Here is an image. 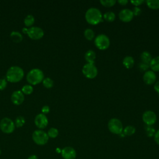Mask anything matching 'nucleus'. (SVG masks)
<instances>
[{
    "label": "nucleus",
    "mask_w": 159,
    "mask_h": 159,
    "mask_svg": "<svg viewBox=\"0 0 159 159\" xmlns=\"http://www.w3.org/2000/svg\"><path fill=\"white\" fill-rule=\"evenodd\" d=\"M85 19L89 24L96 25L102 21V15L99 9L96 7H90L85 13Z\"/></svg>",
    "instance_id": "f257e3e1"
},
{
    "label": "nucleus",
    "mask_w": 159,
    "mask_h": 159,
    "mask_svg": "<svg viewBox=\"0 0 159 159\" xmlns=\"http://www.w3.org/2000/svg\"><path fill=\"white\" fill-rule=\"evenodd\" d=\"M24 75V70L18 66H11L7 71L6 79L11 83H16L20 81Z\"/></svg>",
    "instance_id": "f03ea898"
},
{
    "label": "nucleus",
    "mask_w": 159,
    "mask_h": 159,
    "mask_svg": "<svg viewBox=\"0 0 159 159\" xmlns=\"http://www.w3.org/2000/svg\"><path fill=\"white\" fill-rule=\"evenodd\" d=\"M26 79L31 84H37L44 79L43 72L39 68H33L27 74Z\"/></svg>",
    "instance_id": "7ed1b4c3"
},
{
    "label": "nucleus",
    "mask_w": 159,
    "mask_h": 159,
    "mask_svg": "<svg viewBox=\"0 0 159 159\" xmlns=\"http://www.w3.org/2000/svg\"><path fill=\"white\" fill-rule=\"evenodd\" d=\"M22 32L24 33H26L30 39L34 40L40 39L44 35V32L43 29L39 27L36 26L31 27L28 29L24 27L22 29Z\"/></svg>",
    "instance_id": "20e7f679"
},
{
    "label": "nucleus",
    "mask_w": 159,
    "mask_h": 159,
    "mask_svg": "<svg viewBox=\"0 0 159 159\" xmlns=\"http://www.w3.org/2000/svg\"><path fill=\"white\" fill-rule=\"evenodd\" d=\"M47 133L42 130H36L32 134V139L34 142L39 145L46 144L48 140Z\"/></svg>",
    "instance_id": "39448f33"
},
{
    "label": "nucleus",
    "mask_w": 159,
    "mask_h": 159,
    "mask_svg": "<svg viewBox=\"0 0 159 159\" xmlns=\"http://www.w3.org/2000/svg\"><path fill=\"white\" fill-rule=\"evenodd\" d=\"M107 127L109 131L114 134H120L123 131L122 122L117 118L111 119L108 122Z\"/></svg>",
    "instance_id": "423d86ee"
},
{
    "label": "nucleus",
    "mask_w": 159,
    "mask_h": 159,
    "mask_svg": "<svg viewBox=\"0 0 159 159\" xmlns=\"http://www.w3.org/2000/svg\"><path fill=\"white\" fill-rule=\"evenodd\" d=\"M94 44L98 48L106 50L109 47L110 40L106 35L103 34H99L94 39Z\"/></svg>",
    "instance_id": "0eeeda50"
},
{
    "label": "nucleus",
    "mask_w": 159,
    "mask_h": 159,
    "mask_svg": "<svg viewBox=\"0 0 159 159\" xmlns=\"http://www.w3.org/2000/svg\"><path fill=\"white\" fill-rule=\"evenodd\" d=\"M0 129L6 134H11L15 129L14 122L8 117H4L0 121Z\"/></svg>",
    "instance_id": "6e6552de"
},
{
    "label": "nucleus",
    "mask_w": 159,
    "mask_h": 159,
    "mask_svg": "<svg viewBox=\"0 0 159 159\" xmlns=\"http://www.w3.org/2000/svg\"><path fill=\"white\" fill-rule=\"evenodd\" d=\"M82 72L86 78L93 79L97 76L98 69L94 64L87 63L83 66L82 68Z\"/></svg>",
    "instance_id": "1a4fd4ad"
},
{
    "label": "nucleus",
    "mask_w": 159,
    "mask_h": 159,
    "mask_svg": "<svg viewBox=\"0 0 159 159\" xmlns=\"http://www.w3.org/2000/svg\"><path fill=\"white\" fill-rule=\"evenodd\" d=\"M142 119L147 125H152L157 121V115L153 111H146L142 115Z\"/></svg>",
    "instance_id": "9d476101"
},
{
    "label": "nucleus",
    "mask_w": 159,
    "mask_h": 159,
    "mask_svg": "<svg viewBox=\"0 0 159 159\" xmlns=\"http://www.w3.org/2000/svg\"><path fill=\"white\" fill-rule=\"evenodd\" d=\"M35 124L39 129L45 128L48 123L47 116L43 114H39L35 117Z\"/></svg>",
    "instance_id": "9b49d317"
},
{
    "label": "nucleus",
    "mask_w": 159,
    "mask_h": 159,
    "mask_svg": "<svg viewBox=\"0 0 159 159\" xmlns=\"http://www.w3.org/2000/svg\"><path fill=\"white\" fill-rule=\"evenodd\" d=\"M134 16L132 10L129 9H124L119 13V17L120 20L125 22H130L133 19Z\"/></svg>",
    "instance_id": "f8f14e48"
},
{
    "label": "nucleus",
    "mask_w": 159,
    "mask_h": 159,
    "mask_svg": "<svg viewBox=\"0 0 159 159\" xmlns=\"http://www.w3.org/2000/svg\"><path fill=\"white\" fill-rule=\"evenodd\" d=\"M61 154L64 159H75L76 156L75 150L71 147H65L61 151Z\"/></svg>",
    "instance_id": "ddd939ff"
},
{
    "label": "nucleus",
    "mask_w": 159,
    "mask_h": 159,
    "mask_svg": "<svg viewBox=\"0 0 159 159\" xmlns=\"http://www.w3.org/2000/svg\"><path fill=\"white\" fill-rule=\"evenodd\" d=\"M11 99L13 104L16 105H20L24 100V95L21 91L16 90L12 93Z\"/></svg>",
    "instance_id": "4468645a"
},
{
    "label": "nucleus",
    "mask_w": 159,
    "mask_h": 159,
    "mask_svg": "<svg viewBox=\"0 0 159 159\" xmlns=\"http://www.w3.org/2000/svg\"><path fill=\"white\" fill-rule=\"evenodd\" d=\"M157 79L156 75L152 70H147L143 76V80L145 84L150 85L153 84Z\"/></svg>",
    "instance_id": "2eb2a0df"
},
{
    "label": "nucleus",
    "mask_w": 159,
    "mask_h": 159,
    "mask_svg": "<svg viewBox=\"0 0 159 159\" xmlns=\"http://www.w3.org/2000/svg\"><path fill=\"white\" fill-rule=\"evenodd\" d=\"M96 58V53L92 50H88L84 54V58L88 62V63L94 64Z\"/></svg>",
    "instance_id": "dca6fc26"
},
{
    "label": "nucleus",
    "mask_w": 159,
    "mask_h": 159,
    "mask_svg": "<svg viewBox=\"0 0 159 159\" xmlns=\"http://www.w3.org/2000/svg\"><path fill=\"white\" fill-rule=\"evenodd\" d=\"M149 66L153 71H159V56L152 58Z\"/></svg>",
    "instance_id": "f3484780"
},
{
    "label": "nucleus",
    "mask_w": 159,
    "mask_h": 159,
    "mask_svg": "<svg viewBox=\"0 0 159 159\" xmlns=\"http://www.w3.org/2000/svg\"><path fill=\"white\" fill-rule=\"evenodd\" d=\"M122 63L126 68H130L134 65V59L131 56H127L123 59Z\"/></svg>",
    "instance_id": "a211bd4d"
},
{
    "label": "nucleus",
    "mask_w": 159,
    "mask_h": 159,
    "mask_svg": "<svg viewBox=\"0 0 159 159\" xmlns=\"http://www.w3.org/2000/svg\"><path fill=\"white\" fill-rule=\"evenodd\" d=\"M140 58L143 63L149 65L150 62L151 61V60L152 59V55L150 54V52H148L147 51H144L140 54Z\"/></svg>",
    "instance_id": "6ab92c4d"
},
{
    "label": "nucleus",
    "mask_w": 159,
    "mask_h": 159,
    "mask_svg": "<svg viewBox=\"0 0 159 159\" xmlns=\"http://www.w3.org/2000/svg\"><path fill=\"white\" fill-rule=\"evenodd\" d=\"M10 37L15 42H20L23 39L22 34L18 31H12L10 34Z\"/></svg>",
    "instance_id": "aec40b11"
},
{
    "label": "nucleus",
    "mask_w": 159,
    "mask_h": 159,
    "mask_svg": "<svg viewBox=\"0 0 159 159\" xmlns=\"http://www.w3.org/2000/svg\"><path fill=\"white\" fill-rule=\"evenodd\" d=\"M146 4L150 9H159V0H147L146 1Z\"/></svg>",
    "instance_id": "412c9836"
},
{
    "label": "nucleus",
    "mask_w": 159,
    "mask_h": 159,
    "mask_svg": "<svg viewBox=\"0 0 159 159\" xmlns=\"http://www.w3.org/2000/svg\"><path fill=\"white\" fill-rule=\"evenodd\" d=\"M103 17L105 20L109 22H112L116 18V14L112 11H107L105 12L103 15Z\"/></svg>",
    "instance_id": "4be33fe9"
},
{
    "label": "nucleus",
    "mask_w": 159,
    "mask_h": 159,
    "mask_svg": "<svg viewBox=\"0 0 159 159\" xmlns=\"http://www.w3.org/2000/svg\"><path fill=\"white\" fill-rule=\"evenodd\" d=\"M123 132L125 135H132L135 132V128L132 125H127L123 129Z\"/></svg>",
    "instance_id": "5701e85b"
},
{
    "label": "nucleus",
    "mask_w": 159,
    "mask_h": 159,
    "mask_svg": "<svg viewBox=\"0 0 159 159\" xmlns=\"http://www.w3.org/2000/svg\"><path fill=\"white\" fill-rule=\"evenodd\" d=\"M84 35L85 38L88 40H91L94 37V32L91 29H86L84 32Z\"/></svg>",
    "instance_id": "b1692460"
},
{
    "label": "nucleus",
    "mask_w": 159,
    "mask_h": 159,
    "mask_svg": "<svg viewBox=\"0 0 159 159\" xmlns=\"http://www.w3.org/2000/svg\"><path fill=\"white\" fill-rule=\"evenodd\" d=\"M24 22L26 26H31L35 22V18L32 15L29 14L25 17Z\"/></svg>",
    "instance_id": "393cba45"
},
{
    "label": "nucleus",
    "mask_w": 159,
    "mask_h": 159,
    "mask_svg": "<svg viewBox=\"0 0 159 159\" xmlns=\"http://www.w3.org/2000/svg\"><path fill=\"white\" fill-rule=\"evenodd\" d=\"M145 133H146L147 135L149 137L154 136V135L156 132L155 128L153 127H152V125H147L145 127Z\"/></svg>",
    "instance_id": "a878e982"
},
{
    "label": "nucleus",
    "mask_w": 159,
    "mask_h": 159,
    "mask_svg": "<svg viewBox=\"0 0 159 159\" xmlns=\"http://www.w3.org/2000/svg\"><path fill=\"white\" fill-rule=\"evenodd\" d=\"M42 83H43V85L47 88H50L53 86V81L50 78H48V77L45 78L43 80Z\"/></svg>",
    "instance_id": "bb28decb"
},
{
    "label": "nucleus",
    "mask_w": 159,
    "mask_h": 159,
    "mask_svg": "<svg viewBox=\"0 0 159 159\" xmlns=\"http://www.w3.org/2000/svg\"><path fill=\"white\" fill-rule=\"evenodd\" d=\"M47 135H48V137L56 138L58 135V130L57 129H56L55 127H52L48 130Z\"/></svg>",
    "instance_id": "cd10ccee"
},
{
    "label": "nucleus",
    "mask_w": 159,
    "mask_h": 159,
    "mask_svg": "<svg viewBox=\"0 0 159 159\" xmlns=\"http://www.w3.org/2000/svg\"><path fill=\"white\" fill-rule=\"evenodd\" d=\"M25 123V119L22 116H18L15 120V125L17 127H20L24 125Z\"/></svg>",
    "instance_id": "c85d7f7f"
},
{
    "label": "nucleus",
    "mask_w": 159,
    "mask_h": 159,
    "mask_svg": "<svg viewBox=\"0 0 159 159\" xmlns=\"http://www.w3.org/2000/svg\"><path fill=\"white\" fill-rule=\"evenodd\" d=\"M22 92L23 94H30L33 92V87L30 84H25L22 88Z\"/></svg>",
    "instance_id": "c756f323"
},
{
    "label": "nucleus",
    "mask_w": 159,
    "mask_h": 159,
    "mask_svg": "<svg viewBox=\"0 0 159 159\" xmlns=\"http://www.w3.org/2000/svg\"><path fill=\"white\" fill-rule=\"evenodd\" d=\"M116 2L115 0H101L100 3L105 7H111L113 6Z\"/></svg>",
    "instance_id": "7c9ffc66"
},
{
    "label": "nucleus",
    "mask_w": 159,
    "mask_h": 159,
    "mask_svg": "<svg viewBox=\"0 0 159 159\" xmlns=\"http://www.w3.org/2000/svg\"><path fill=\"white\" fill-rule=\"evenodd\" d=\"M149 68H150V66H149L148 64H147V63H143V62H142L139 64V68L142 71H146Z\"/></svg>",
    "instance_id": "2f4dec72"
},
{
    "label": "nucleus",
    "mask_w": 159,
    "mask_h": 159,
    "mask_svg": "<svg viewBox=\"0 0 159 159\" xmlns=\"http://www.w3.org/2000/svg\"><path fill=\"white\" fill-rule=\"evenodd\" d=\"M132 11L133 12L134 16H139L142 12L141 9L139 7H136V6L134 7V9Z\"/></svg>",
    "instance_id": "473e14b6"
},
{
    "label": "nucleus",
    "mask_w": 159,
    "mask_h": 159,
    "mask_svg": "<svg viewBox=\"0 0 159 159\" xmlns=\"http://www.w3.org/2000/svg\"><path fill=\"white\" fill-rule=\"evenodd\" d=\"M7 86V81L4 79H0V90H3Z\"/></svg>",
    "instance_id": "72a5a7b5"
},
{
    "label": "nucleus",
    "mask_w": 159,
    "mask_h": 159,
    "mask_svg": "<svg viewBox=\"0 0 159 159\" xmlns=\"http://www.w3.org/2000/svg\"><path fill=\"white\" fill-rule=\"evenodd\" d=\"M145 2V1L144 0H134V1H130V2L133 4V5H134L135 6H136V7H138L139 6H140V4H143V2Z\"/></svg>",
    "instance_id": "f704fd0d"
},
{
    "label": "nucleus",
    "mask_w": 159,
    "mask_h": 159,
    "mask_svg": "<svg viewBox=\"0 0 159 159\" xmlns=\"http://www.w3.org/2000/svg\"><path fill=\"white\" fill-rule=\"evenodd\" d=\"M50 111V107L48 106H43L42 108V112L43 114L48 113Z\"/></svg>",
    "instance_id": "c9c22d12"
},
{
    "label": "nucleus",
    "mask_w": 159,
    "mask_h": 159,
    "mask_svg": "<svg viewBox=\"0 0 159 159\" xmlns=\"http://www.w3.org/2000/svg\"><path fill=\"white\" fill-rule=\"evenodd\" d=\"M154 140L155 142L159 145V129L155 132L154 135Z\"/></svg>",
    "instance_id": "e433bc0d"
},
{
    "label": "nucleus",
    "mask_w": 159,
    "mask_h": 159,
    "mask_svg": "<svg viewBox=\"0 0 159 159\" xmlns=\"http://www.w3.org/2000/svg\"><path fill=\"white\" fill-rule=\"evenodd\" d=\"M154 89L155 90L159 93V81H157L154 84Z\"/></svg>",
    "instance_id": "4c0bfd02"
},
{
    "label": "nucleus",
    "mask_w": 159,
    "mask_h": 159,
    "mask_svg": "<svg viewBox=\"0 0 159 159\" xmlns=\"http://www.w3.org/2000/svg\"><path fill=\"white\" fill-rule=\"evenodd\" d=\"M117 2H118L120 4L124 6V5H125V4L128 2V1H127V0H119V1H117Z\"/></svg>",
    "instance_id": "58836bf2"
},
{
    "label": "nucleus",
    "mask_w": 159,
    "mask_h": 159,
    "mask_svg": "<svg viewBox=\"0 0 159 159\" xmlns=\"http://www.w3.org/2000/svg\"><path fill=\"white\" fill-rule=\"evenodd\" d=\"M27 159H38V157L35 155H31L28 157Z\"/></svg>",
    "instance_id": "ea45409f"
},
{
    "label": "nucleus",
    "mask_w": 159,
    "mask_h": 159,
    "mask_svg": "<svg viewBox=\"0 0 159 159\" xmlns=\"http://www.w3.org/2000/svg\"><path fill=\"white\" fill-rule=\"evenodd\" d=\"M1 150H0V155H1Z\"/></svg>",
    "instance_id": "a19ab883"
}]
</instances>
